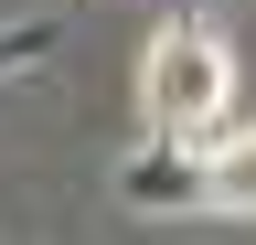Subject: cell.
Returning <instances> with one entry per match:
<instances>
[{
  "label": "cell",
  "instance_id": "1",
  "mask_svg": "<svg viewBox=\"0 0 256 245\" xmlns=\"http://www.w3.org/2000/svg\"><path fill=\"white\" fill-rule=\"evenodd\" d=\"M224 107H235V53H224V32L171 21V32L139 53V117H150V139L214 149L224 139Z\"/></svg>",
  "mask_w": 256,
  "mask_h": 245
},
{
  "label": "cell",
  "instance_id": "2",
  "mask_svg": "<svg viewBox=\"0 0 256 245\" xmlns=\"http://www.w3.org/2000/svg\"><path fill=\"white\" fill-rule=\"evenodd\" d=\"M118 203H139V213H203V149L150 139L139 160L118 171Z\"/></svg>",
  "mask_w": 256,
  "mask_h": 245
},
{
  "label": "cell",
  "instance_id": "3",
  "mask_svg": "<svg viewBox=\"0 0 256 245\" xmlns=\"http://www.w3.org/2000/svg\"><path fill=\"white\" fill-rule=\"evenodd\" d=\"M203 213H256V128L203 149Z\"/></svg>",
  "mask_w": 256,
  "mask_h": 245
},
{
  "label": "cell",
  "instance_id": "4",
  "mask_svg": "<svg viewBox=\"0 0 256 245\" xmlns=\"http://www.w3.org/2000/svg\"><path fill=\"white\" fill-rule=\"evenodd\" d=\"M32 53H54V21L32 11V21H11V32H0V75H22Z\"/></svg>",
  "mask_w": 256,
  "mask_h": 245
}]
</instances>
